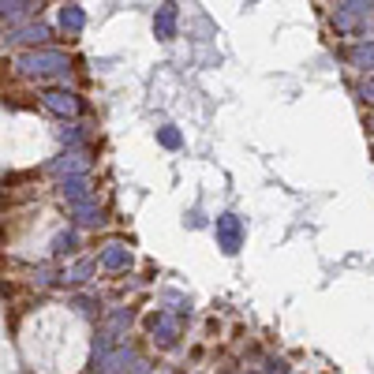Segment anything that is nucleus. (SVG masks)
<instances>
[{
    "label": "nucleus",
    "instance_id": "1",
    "mask_svg": "<svg viewBox=\"0 0 374 374\" xmlns=\"http://www.w3.org/2000/svg\"><path fill=\"white\" fill-rule=\"evenodd\" d=\"M11 68H15V64H11V56H4V53H0V90H4V94H8V82H11V75H15Z\"/></svg>",
    "mask_w": 374,
    "mask_h": 374
}]
</instances>
